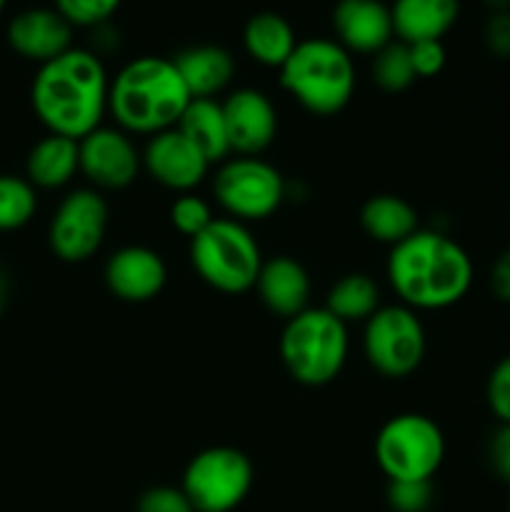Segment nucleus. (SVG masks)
Listing matches in <instances>:
<instances>
[{
	"mask_svg": "<svg viewBox=\"0 0 510 512\" xmlns=\"http://www.w3.org/2000/svg\"><path fill=\"white\" fill-rule=\"evenodd\" d=\"M410 60L418 78H435L443 73L448 53L443 48V40H420V43H410Z\"/></svg>",
	"mask_w": 510,
	"mask_h": 512,
	"instance_id": "nucleus-33",
	"label": "nucleus"
},
{
	"mask_svg": "<svg viewBox=\"0 0 510 512\" xmlns=\"http://www.w3.org/2000/svg\"><path fill=\"white\" fill-rule=\"evenodd\" d=\"M135 512H195V508L190 505L183 488L158 485V488H150L140 495Z\"/></svg>",
	"mask_w": 510,
	"mask_h": 512,
	"instance_id": "nucleus-32",
	"label": "nucleus"
},
{
	"mask_svg": "<svg viewBox=\"0 0 510 512\" xmlns=\"http://www.w3.org/2000/svg\"><path fill=\"white\" fill-rule=\"evenodd\" d=\"M123 0H55V10L78 28H98L115 15Z\"/></svg>",
	"mask_w": 510,
	"mask_h": 512,
	"instance_id": "nucleus-29",
	"label": "nucleus"
},
{
	"mask_svg": "<svg viewBox=\"0 0 510 512\" xmlns=\"http://www.w3.org/2000/svg\"><path fill=\"white\" fill-rule=\"evenodd\" d=\"M490 293L500 303L510 305V248H505L490 268Z\"/></svg>",
	"mask_w": 510,
	"mask_h": 512,
	"instance_id": "nucleus-36",
	"label": "nucleus"
},
{
	"mask_svg": "<svg viewBox=\"0 0 510 512\" xmlns=\"http://www.w3.org/2000/svg\"><path fill=\"white\" fill-rule=\"evenodd\" d=\"M328 313L348 323H365L380 308V288L370 275L348 273L328 290L323 305Z\"/></svg>",
	"mask_w": 510,
	"mask_h": 512,
	"instance_id": "nucleus-25",
	"label": "nucleus"
},
{
	"mask_svg": "<svg viewBox=\"0 0 510 512\" xmlns=\"http://www.w3.org/2000/svg\"><path fill=\"white\" fill-rule=\"evenodd\" d=\"M488 460L495 475L510 483V425H500L488 445Z\"/></svg>",
	"mask_w": 510,
	"mask_h": 512,
	"instance_id": "nucleus-35",
	"label": "nucleus"
},
{
	"mask_svg": "<svg viewBox=\"0 0 510 512\" xmlns=\"http://www.w3.org/2000/svg\"><path fill=\"white\" fill-rule=\"evenodd\" d=\"M110 80L98 53L70 48L40 65L30 85V105L48 133L83 140L103 125Z\"/></svg>",
	"mask_w": 510,
	"mask_h": 512,
	"instance_id": "nucleus-1",
	"label": "nucleus"
},
{
	"mask_svg": "<svg viewBox=\"0 0 510 512\" xmlns=\"http://www.w3.org/2000/svg\"><path fill=\"white\" fill-rule=\"evenodd\" d=\"M190 100L193 95L185 88L173 58L143 55L123 65L110 80L108 110L128 135L153 138L178 125Z\"/></svg>",
	"mask_w": 510,
	"mask_h": 512,
	"instance_id": "nucleus-3",
	"label": "nucleus"
},
{
	"mask_svg": "<svg viewBox=\"0 0 510 512\" xmlns=\"http://www.w3.org/2000/svg\"><path fill=\"white\" fill-rule=\"evenodd\" d=\"M485 403L500 425H510V355L495 363L485 383Z\"/></svg>",
	"mask_w": 510,
	"mask_h": 512,
	"instance_id": "nucleus-31",
	"label": "nucleus"
},
{
	"mask_svg": "<svg viewBox=\"0 0 510 512\" xmlns=\"http://www.w3.org/2000/svg\"><path fill=\"white\" fill-rule=\"evenodd\" d=\"M190 263L210 288L238 295L255 288L263 268V255L245 223L215 218L203 233L190 240Z\"/></svg>",
	"mask_w": 510,
	"mask_h": 512,
	"instance_id": "nucleus-6",
	"label": "nucleus"
},
{
	"mask_svg": "<svg viewBox=\"0 0 510 512\" xmlns=\"http://www.w3.org/2000/svg\"><path fill=\"white\" fill-rule=\"evenodd\" d=\"M390 288L413 310H445L460 303L473 285V260L453 238L435 230H415L390 248Z\"/></svg>",
	"mask_w": 510,
	"mask_h": 512,
	"instance_id": "nucleus-2",
	"label": "nucleus"
},
{
	"mask_svg": "<svg viewBox=\"0 0 510 512\" xmlns=\"http://www.w3.org/2000/svg\"><path fill=\"white\" fill-rule=\"evenodd\" d=\"M253 475V463L243 450L215 445L190 460L180 488L195 512H230L248 498Z\"/></svg>",
	"mask_w": 510,
	"mask_h": 512,
	"instance_id": "nucleus-9",
	"label": "nucleus"
},
{
	"mask_svg": "<svg viewBox=\"0 0 510 512\" xmlns=\"http://www.w3.org/2000/svg\"><path fill=\"white\" fill-rule=\"evenodd\" d=\"M108 203L93 188L65 195L48 228L50 250L63 263H85L100 250L108 230Z\"/></svg>",
	"mask_w": 510,
	"mask_h": 512,
	"instance_id": "nucleus-11",
	"label": "nucleus"
},
{
	"mask_svg": "<svg viewBox=\"0 0 510 512\" xmlns=\"http://www.w3.org/2000/svg\"><path fill=\"white\" fill-rule=\"evenodd\" d=\"M333 30L348 53L360 55H375L395 38L390 5L383 0H338Z\"/></svg>",
	"mask_w": 510,
	"mask_h": 512,
	"instance_id": "nucleus-17",
	"label": "nucleus"
},
{
	"mask_svg": "<svg viewBox=\"0 0 510 512\" xmlns=\"http://www.w3.org/2000/svg\"><path fill=\"white\" fill-rule=\"evenodd\" d=\"M225 125H228L230 153L258 158L275 143L278 135V110L265 93L255 88H240L225 98Z\"/></svg>",
	"mask_w": 510,
	"mask_h": 512,
	"instance_id": "nucleus-14",
	"label": "nucleus"
},
{
	"mask_svg": "<svg viewBox=\"0 0 510 512\" xmlns=\"http://www.w3.org/2000/svg\"><path fill=\"white\" fill-rule=\"evenodd\" d=\"M433 503L430 480H393L388 483V505L395 512H425Z\"/></svg>",
	"mask_w": 510,
	"mask_h": 512,
	"instance_id": "nucleus-30",
	"label": "nucleus"
},
{
	"mask_svg": "<svg viewBox=\"0 0 510 512\" xmlns=\"http://www.w3.org/2000/svg\"><path fill=\"white\" fill-rule=\"evenodd\" d=\"M490 8V13H500V10H510V0H483Z\"/></svg>",
	"mask_w": 510,
	"mask_h": 512,
	"instance_id": "nucleus-37",
	"label": "nucleus"
},
{
	"mask_svg": "<svg viewBox=\"0 0 510 512\" xmlns=\"http://www.w3.org/2000/svg\"><path fill=\"white\" fill-rule=\"evenodd\" d=\"M105 285L125 303H148L158 298L168 280V268L160 253L145 245H125L105 263Z\"/></svg>",
	"mask_w": 510,
	"mask_h": 512,
	"instance_id": "nucleus-15",
	"label": "nucleus"
},
{
	"mask_svg": "<svg viewBox=\"0 0 510 512\" xmlns=\"http://www.w3.org/2000/svg\"><path fill=\"white\" fill-rule=\"evenodd\" d=\"M363 353L370 368L383 378L413 375L425 358V328L408 305H380L363 330Z\"/></svg>",
	"mask_w": 510,
	"mask_h": 512,
	"instance_id": "nucleus-8",
	"label": "nucleus"
},
{
	"mask_svg": "<svg viewBox=\"0 0 510 512\" xmlns=\"http://www.w3.org/2000/svg\"><path fill=\"white\" fill-rule=\"evenodd\" d=\"M393 30L403 43L443 40L460 15V0H395Z\"/></svg>",
	"mask_w": 510,
	"mask_h": 512,
	"instance_id": "nucleus-20",
	"label": "nucleus"
},
{
	"mask_svg": "<svg viewBox=\"0 0 510 512\" xmlns=\"http://www.w3.org/2000/svg\"><path fill=\"white\" fill-rule=\"evenodd\" d=\"M5 3H8V0H0V13H3V10H5Z\"/></svg>",
	"mask_w": 510,
	"mask_h": 512,
	"instance_id": "nucleus-39",
	"label": "nucleus"
},
{
	"mask_svg": "<svg viewBox=\"0 0 510 512\" xmlns=\"http://www.w3.org/2000/svg\"><path fill=\"white\" fill-rule=\"evenodd\" d=\"M483 40L490 55L500 60H510V10L490 13L483 30Z\"/></svg>",
	"mask_w": 510,
	"mask_h": 512,
	"instance_id": "nucleus-34",
	"label": "nucleus"
},
{
	"mask_svg": "<svg viewBox=\"0 0 510 512\" xmlns=\"http://www.w3.org/2000/svg\"><path fill=\"white\" fill-rule=\"evenodd\" d=\"M255 290L265 308L273 315L290 320L308 308L310 300V275L290 255H275V258L263 260Z\"/></svg>",
	"mask_w": 510,
	"mask_h": 512,
	"instance_id": "nucleus-18",
	"label": "nucleus"
},
{
	"mask_svg": "<svg viewBox=\"0 0 510 512\" xmlns=\"http://www.w3.org/2000/svg\"><path fill=\"white\" fill-rule=\"evenodd\" d=\"M445 460V435L435 420L420 413H400L375 435V463L385 478L430 480Z\"/></svg>",
	"mask_w": 510,
	"mask_h": 512,
	"instance_id": "nucleus-7",
	"label": "nucleus"
},
{
	"mask_svg": "<svg viewBox=\"0 0 510 512\" xmlns=\"http://www.w3.org/2000/svg\"><path fill=\"white\" fill-rule=\"evenodd\" d=\"M38 195L28 178L0 175V233H10L33 220Z\"/></svg>",
	"mask_w": 510,
	"mask_h": 512,
	"instance_id": "nucleus-26",
	"label": "nucleus"
},
{
	"mask_svg": "<svg viewBox=\"0 0 510 512\" xmlns=\"http://www.w3.org/2000/svg\"><path fill=\"white\" fill-rule=\"evenodd\" d=\"M370 75L378 83V88H383L385 93H403L410 85L418 80L413 68V60H410V48L403 40H393V43L385 45L383 50L373 55V68Z\"/></svg>",
	"mask_w": 510,
	"mask_h": 512,
	"instance_id": "nucleus-27",
	"label": "nucleus"
},
{
	"mask_svg": "<svg viewBox=\"0 0 510 512\" xmlns=\"http://www.w3.org/2000/svg\"><path fill=\"white\" fill-rule=\"evenodd\" d=\"M80 173L78 140L48 133L33 145L25 160V178L33 188L55 190L68 185Z\"/></svg>",
	"mask_w": 510,
	"mask_h": 512,
	"instance_id": "nucleus-21",
	"label": "nucleus"
},
{
	"mask_svg": "<svg viewBox=\"0 0 510 512\" xmlns=\"http://www.w3.org/2000/svg\"><path fill=\"white\" fill-rule=\"evenodd\" d=\"M5 295H8V285H5L3 273H0V313H3V308H5Z\"/></svg>",
	"mask_w": 510,
	"mask_h": 512,
	"instance_id": "nucleus-38",
	"label": "nucleus"
},
{
	"mask_svg": "<svg viewBox=\"0 0 510 512\" xmlns=\"http://www.w3.org/2000/svg\"><path fill=\"white\" fill-rule=\"evenodd\" d=\"M213 210L203 198L193 193H183L173 205H170V223L180 235L193 240L195 235L203 233L213 223Z\"/></svg>",
	"mask_w": 510,
	"mask_h": 512,
	"instance_id": "nucleus-28",
	"label": "nucleus"
},
{
	"mask_svg": "<svg viewBox=\"0 0 510 512\" xmlns=\"http://www.w3.org/2000/svg\"><path fill=\"white\" fill-rule=\"evenodd\" d=\"M175 128L208 158V163H223L230 155L228 125L223 103L215 98H193L180 115Z\"/></svg>",
	"mask_w": 510,
	"mask_h": 512,
	"instance_id": "nucleus-22",
	"label": "nucleus"
},
{
	"mask_svg": "<svg viewBox=\"0 0 510 512\" xmlns=\"http://www.w3.org/2000/svg\"><path fill=\"white\" fill-rule=\"evenodd\" d=\"M243 45L255 63L280 70L298 45V38L283 15L258 13L245 23Z\"/></svg>",
	"mask_w": 510,
	"mask_h": 512,
	"instance_id": "nucleus-24",
	"label": "nucleus"
},
{
	"mask_svg": "<svg viewBox=\"0 0 510 512\" xmlns=\"http://www.w3.org/2000/svg\"><path fill=\"white\" fill-rule=\"evenodd\" d=\"M280 85L313 115H335L355 93V65L348 50L330 38L298 40L280 68Z\"/></svg>",
	"mask_w": 510,
	"mask_h": 512,
	"instance_id": "nucleus-4",
	"label": "nucleus"
},
{
	"mask_svg": "<svg viewBox=\"0 0 510 512\" xmlns=\"http://www.w3.org/2000/svg\"><path fill=\"white\" fill-rule=\"evenodd\" d=\"M360 228L375 243L395 248L408 240L418 228V210L400 195H373L360 208Z\"/></svg>",
	"mask_w": 510,
	"mask_h": 512,
	"instance_id": "nucleus-23",
	"label": "nucleus"
},
{
	"mask_svg": "<svg viewBox=\"0 0 510 512\" xmlns=\"http://www.w3.org/2000/svg\"><path fill=\"white\" fill-rule=\"evenodd\" d=\"M8 43L20 58L45 65L73 48V25L55 8H28L8 23Z\"/></svg>",
	"mask_w": 510,
	"mask_h": 512,
	"instance_id": "nucleus-16",
	"label": "nucleus"
},
{
	"mask_svg": "<svg viewBox=\"0 0 510 512\" xmlns=\"http://www.w3.org/2000/svg\"><path fill=\"white\" fill-rule=\"evenodd\" d=\"M80 148V173L90 185L103 190H123L135 183L143 168V153H138L135 143L125 130L103 128L78 140Z\"/></svg>",
	"mask_w": 510,
	"mask_h": 512,
	"instance_id": "nucleus-12",
	"label": "nucleus"
},
{
	"mask_svg": "<svg viewBox=\"0 0 510 512\" xmlns=\"http://www.w3.org/2000/svg\"><path fill=\"white\" fill-rule=\"evenodd\" d=\"M348 325L325 308H305L280 333V358L290 378L308 388L333 383L348 360Z\"/></svg>",
	"mask_w": 510,
	"mask_h": 512,
	"instance_id": "nucleus-5",
	"label": "nucleus"
},
{
	"mask_svg": "<svg viewBox=\"0 0 510 512\" xmlns=\"http://www.w3.org/2000/svg\"><path fill=\"white\" fill-rule=\"evenodd\" d=\"M143 168L155 183L183 195L203 183L210 163L178 128H170L148 140Z\"/></svg>",
	"mask_w": 510,
	"mask_h": 512,
	"instance_id": "nucleus-13",
	"label": "nucleus"
},
{
	"mask_svg": "<svg viewBox=\"0 0 510 512\" xmlns=\"http://www.w3.org/2000/svg\"><path fill=\"white\" fill-rule=\"evenodd\" d=\"M213 193L220 208L238 223L265 220L285 198V180L275 165L263 158L223 160L213 178Z\"/></svg>",
	"mask_w": 510,
	"mask_h": 512,
	"instance_id": "nucleus-10",
	"label": "nucleus"
},
{
	"mask_svg": "<svg viewBox=\"0 0 510 512\" xmlns=\"http://www.w3.org/2000/svg\"><path fill=\"white\" fill-rule=\"evenodd\" d=\"M173 63L193 98H215L235 78V60L223 45H190Z\"/></svg>",
	"mask_w": 510,
	"mask_h": 512,
	"instance_id": "nucleus-19",
	"label": "nucleus"
}]
</instances>
